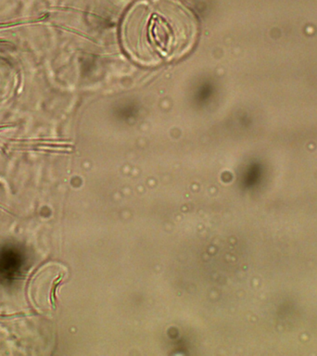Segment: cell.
Returning a JSON list of instances; mask_svg holds the SVG:
<instances>
[{
    "label": "cell",
    "mask_w": 317,
    "mask_h": 356,
    "mask_svg": "<svg viewBox=\"0 0 317 356\" xmlns=\"http://www.w3.org/2000/svg\"><path fill=\"white\" fill-rule=\"evenodd\" d=\"M122 43L133 60L146 65L182 57L196 39L194 22L185 13L154 10L122 29Z\"/></svg>",
    "instance_id": "obj_1"
}]
</instances>
